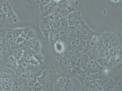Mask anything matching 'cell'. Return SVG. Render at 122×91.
Returning a JSON list of instances; mask_svg holds the SVG:
<instances>
[{"mask_svg": "<svg viewBox=\"0 0 122 91\" xmlns=\"http://www.w3.org/2000/svg\"><path fill=\"white\" fill-rule=\"evenodd\" d=\"M68 0L70 1L73 2V1H74L77 0Z\"/></svg>", "mask_w": 122, "mask_h": 91, "instance_id": "cell-51", "label": "cell"}, {"mask_svg": "<svg viewBox=\"0 0 122 91\" xmlns=\"http://www.w3.org/2000/svg\"><path fill=\"white\" fill-rule=\"evenodd\" d=\"M94 78L92 74H86V76L85 80L82 84V91H85L86 89L93 84L95 81Z\"/></svg>", "mask_w": 122, "mask_h": 91, "instance_id": "cell-20", "label": "cell"}, {"mask_svg": "<svg viewBox=\"0 0 122 91\" xmlns=\"http://www.w3.org/2000/svg\"><path fill=\"white\" fill-rule=\"evenodd\" d=\"M73 83L69 78L65 83L62 91H73Z\"/></svg>", "mask_w": 122, "mask_h": 91, "instance_id": "cell-39", "label": "cell"}, {"mask_svg": "<svg viewBox=\"0 0 122 91\" xmlns=\"http://www.w3.org/2000/svg\"><path fill=\"white\" fill-rule=\"evenodd\" d=\"M79 16L78 12L76 11H73L69 13L66 18L69 26H74Z\"/></svg>", "mask_w": 122, "mask_h": 91, "instance_id": "cell-18", "label": "cell"}, {"mask_svg": "<svg viewBox=\"0 0 122 91\" xmlns=\"http://www.w3.org/2000/svg\"><path fill=\"white\" fill-rule=\"evenodd\" d=\"M65 55L72 66H75L77 57L75 51L73 50H67L65 53Z\"/></svg>", "mask_w": 122, "mask_h": 91, "instance_id": "cell-19", "label": "cell"}, {"mask_svg": "<svg viewBox=\"0 0 122 91\" xmlns=\"http://www.w3.org/2000/svg\"><path fill=\"white\" fill-rule=\"evenodd\" d=\"M0 3L5 14L13 10V2L12 0H0Z\"/></svg>", "mask_w": 122, "mask_h": 91, "instance_id": "cell-22", "label": "cell"}, {"mask_svg": "<svg viewBox=\"0 0 122 91\" xmlns=\"http://www.w3.org/2000/svg\"><path fill=\"white\" fill-rule=\"evenodd\" d=\"M97 33L90 29L88 26L81 30H77V36L80 40H89Z\"/></svg>", "mask_w": 122, "mask_h": 91, "instance_id": "cell-8", "label": "cell"}, {"mask_svg": "<svg viewBox=\"0 0 122 91\" xmlns=\"http://www.w3.org/2000/svg\"><path fill=\"white\" fill-rule=\"evenodd\" d=\"M25 40V39L21 35L17 38H15V46L21 44Z\"/></svg>", "mask_w": 122, "mask_h": 91, "instance_id": "cell-45", "label": "cell"}, {"mask_svg": "<svg viewBox=\"0 0 122 91\" xmlns=\"http://www.w3.org/2000/svg\"><path fill=\"white\" fill-rule=\"evenodd\" d=\"M74 26L77 30H81L87 27L88 25L86 24L84 18L80 15Z\"/></svg>", "mask_w": 122, "mask_h": 91, "instance_id": "cell-27", "label": "cell"}, {"mask_svg": "<svg viewBox=\"0 0 122 91\" xmlns=\"http://www.w3.org/2000/svg\"><path fill=\"white\" fill-rule=\"evenodd\" d=\"M104 47L107 49L116 45L122 44L121 35L117 33H105L100 34Z\"/></svg>", "mask_w": 122, "mask_h": 91, "instance_id": "cell-2", "label": "cell"}, {"mask_svg": "<svg viewBox=\"0 0 122 91\" xmlns=\"http://www.w3.org/2000/svg\"><path fill=\"white\" fill-rule=\"evenodd\" d=\"M5 39L11 46L13 47H15L16 46L15 44V38L8 30L5 35Z\"/></svg>", "mask_w": 122, "mask_h": 91, "instance_id": "cell-30", "label": "cell"}, {"mask_svg": "<svg viewBox=\"0 0 122 91\" xmlns=\"http://www.w3.org/2000/svg\"><path fill=\"white\" fill-rule=\"evenodd\" d=\"M24 51L20 49L14 47L11 55L15 60L18 61L23 57Z\"/></svg>", "mask_w": 122, "mask_h": 91, "instance_id": "cell-28", "label": "cell"}, {"mask_svg": "<svg viewBox=\"0 0 122 91\" xmlns=\"http://www.w3.org/2000/svg\"><path fill=\"white\" fill-rule=\"evenodd\" d=\"M105 68L100 66L96 60L90 61L86 66L85 71L87 74L103 73Z\"/></svg>", "mask_w": 122, "mask_h": 91, "instance_id": "cell-6", "label": "cell"}, {"mask_svg": "<svg viewBox=\"0 0 122 91\" xmlns=\"http://www.w3.org/2000/svg\"><path fill=\"white\" fill-rule=\"evenodd\" d=\"M89 61L87 53H84L81 56L77 57L75 66L85 71Z\"/></svg>", "mask_w": 122, "mask_h": 91, "instance_id": "cell-11", "label": "cell"}, {"mask_svg": "<svg viewBox=\"0 0 122 91\" xmlns=\"http://www.w3.org/2000/svg\"><path fill=\"white\" fill-rule=\"evenodd\" d=\"M22 78L23 80L21 81L23 91H33L34 84L27 79Z\"/></svg>", "mask_w": 122, "mask_h": 91, "instance_id": "cell-26", "label": "cell"}, {"mask_svg": "<svg viewBox=\"0 0 122 91\" xmlns=\"http://www.w3.org/2000/svg\"><path fill=\"white\" fill-rule=\"evenodd\" d=\"M28 47L36 53L41 52V44L40 41L36 37L27 40Z\"/></svg>", "mask_w": 122, "mask_h": 91, "instance_id": "cell-12", "label": "cell"}, {"mask_svg": "<svg viewBox=\"0 0 122 91\" xmlns=\"http://www.w3.org/2000/svg\"><path fill=\"white\" fill-rule=\"evenodd\" d=\"M13 78L11 74L8 71L5 70L0 71V85Z\"/></svg>", "mask_w": 122, "mask_h": 91, "instance_id": "cell-21", "label": "cell"}, {"mask_svg": "<svg viewBox=\"0 0 122 91\" xmlns=\"http://www.w3.org/2000/svg\"><path fill=\"white\" fill-rule=\"evenodd\" d=\"M45 90H46L43 85L37 81L33 85V91H42Z\"/></svg>", "mask_w": 122, "mask_h": 91, "instance_id": "cell-42", "label": "cell"}, {"mask_svg": "<svg viewBox=\"0 0 122 91\" xmlns=\"http://www.w3.org/2000/svg\"><path fill=\"white\" fill-rule=\"evenodd\" d=\"M14 80L13 78L6 82L2 85H0V91H11Z\"/></svg>", "mask_w": 122, "mask_h": 91, "instance_id": "cell-29", "label": "cell"}, {"mask_svg": "<svg viewBox=\"0 0 122 91\" xmlns=\"http://www.w3.org/2000/svg\"><path fill=\"white\" fill-rule=\"evenodd\" d=\"M7 15V22L11 25H18L20 23L19 18L14 11L11 10Z\"/></svg>", "mask_w": 122, "mask_h": 91, "instance_id": "cell-17", "label": "cell"}, {"mask_svg": "<svg viewBox=\"0 0 122 91\" xmlns=\"http://www.w3.org/2000/svg\"><path fill=\"white\" fill-rule=\"evenodd\" d=\"M122 81H116L115 87L113 91H122Z\"/></svg>", "mask_w": 122, "mask_h": 91, "instance_id": "cell-43", "label": "cell"}, {"mask_svg": "<svg viewBox=\"0 0 122 91\" xmlns=\"http://www.w3.org/2000/svg\"><path fill=\"white\" fill-rule=\"evenodd\" d=\"M54 60L55 67L58 72L62 76L70 78L72 66L65 55L56 54Z\"/></svg>", "mask_w": 122, "mask_h": 91, "instance_id": "cell-1", "label": "cell"}, {"mask_svg": "<svg viewBox=\"0 0 122 91\" xmlns=\"http://www.w3.org/2000/svg\"><path fill=\"white\" fill-rule=\"evenodd\" d=\"M11 91H23L21 81L18 79L14 80Z\"/></svg>", "mask_w": 122, "mask_h": 91, "instance_id": "cell-34", "label": "cell"}, {"mask_svg": "<svg viewBox=\"0 0 122 91\" xmlns=\"http://www.w3.org/2000/svg\"><path fill=\"white\" fill-rule=\"evenodd\" d=\"M86 76V73L85 71L77 66H72L71 74V78L75 77L78 80L82 85Z\"/></svg>", "mask_w": 122, "mask_h": 91, "instance_id": "cell-7", "label": "cell"}, {"mask_svg": "<svg viewBox=\"0 0 122 91\" xmlns=\"http://www.w3.org/2000/svg\"><path fill=\"white\" fill-rule=\"evenodd\" d=\"M37 81L43 85L45 90L47 89L49 86V80L46 70L44 71L39 75L37 78Z\"/></svg>", "mask_w": 122, "mask_h": 91, "instance_id": "cell-13", "label": "cell"}, {"mask_svg": "<svg viewBox=\"0 0 122 91\" xmlns=\"http://www.w3.org/2000/svg\"><path fill=\"white\" fill-rule=\"evenodd\" d=\"M58 4V3L53 0L49 4L41 9H40L39 22L42 20L44 18L55 13L57 9Z\"/></svg>", "mask_w": 122, "mask_h": 91, "instance_id": "cell-3", "label": "cell"}, {"mask_svg": "<svg viewBox=\"0 0 122 91\" xmlns=\"http://www.w3.org/2000/svg\"><path fill=\"white\" fill-rule=\"evenodd\" d=\"M40 28L46 40L49 41L48 38L51 30L50 21L48 16L44 18L42 20L39 22Z\"/></svg>", "mask_w": 122, "mask_h": 91, "instance_id": "cell-5", "label": "cell"}, {"mask_svg": "<svg viewBox=\"0 0 122 91\" xmlns=\"http://www.w3.org/2000/svg\"><path fill=\"white\" fill-rule=\"evenodd\" d=\"M110 59L106 58L101 56H98L96 60V61L100 66L104 68H106Z\"/></svg>", "mask_w": 122, "mask_h": 91, "instance_id": "cell-32", "label": "cell"}, {"mask_svg": "<svg viewBox=\"0 0 122 91\" xmlns=\"http://www.w3.org/2000/svg\"><path fill=\"white\" fill-rule=\"evenodd\" d=\"M85 91H102L103 90L102 85L100 84L94 83L87 88Z\"/></svg>", "mask_w": 122, "mask_h": 91, "instance_id": "cell-35", "label": "cell"}, {"mask_svg": "<svg viewBox=\"0 0 122 91\" xmlns=\"http://www.w3.org/2000/svg\"><path fill=\"white\" fill-rule=\"evenodd\" d=\"M5 36L4 33L0 32V44L2 43L3 40L5 38Z\"/></svg>", "mask_w": 122, "mask_h": 91, "instance_id": "cell-47", "label": "cell"}, {"mask_svg": "<svg viewBox=\"0 0 122 91\" xmlns=\"http://www.w3.org/2000/svg\"><path fill=\"white\" fill-rule=\"evenodd\" d=\"M116 81L109 78L107 77L102 84L103 90L104 91H113Z\"/></svg>", "mask_w": 122, "mask_h": 91, "instance_id": "cell-16", "label": "cell"}, {"mask_svg": "<svg viewBox=\"0 0 122 91\" xmlns=\"http://www.w3.org/2000/svg\"><path fill=\"white\" fill-rule=\"evenodd\" d=\"M14 48L11 46L4 38L0 44V50L3 55V60L11 55Z\"/></svg>", "mask_w": 122, "mask_h": 91, "instance_id": "cell-9", "label": "cell"}, {"mask_svg": "<svg viewBox=\"0 0 122 91\" xmlns=\"http://www.w3.org/2000/svg\"><path fill=\"white\" fill-rule=\"evenodd\" d=\"M108 50L111 57L116 55L122 56V44L113 46Z\"/></svg>", "mask_w": 122, "mask_h": 91, "instance_id": "cell-24", "label": "cell"}, {"mask_svg": "<svg viewBox=\"0 0 122 91\" xmlns=\"http://www.w3.org/2000/svg\"><path fill=\"white\" fill-rule=\"evenodd\" d=\"M40 0H27L28 3L30 5L39 6Z\"/></svg>", "mask_w": 122, "mask_h": 91, "instance_id": "cell-46", "label": "cell"}, {"mask_svg": "<svg viewBox=\"0 0 122 91\" xmlns=\"http://www.w3.org/2000/svg\"><path fill=\"white\" fill-rule=\"evenodd\" d=\"M80 40L68 35L63 43H65L67 50H75L79 45Z\"/></svg>", "mask_w": 122, "mask_h": 91, "instance_id": "cell-10", "label": "cell"}, {"mask_svg": "<svg viewBox=\"0 0 122 91\" xmlns=\"http://www.w3.org/2000/svg\"><path fill=\"white\" fill-rule=\"evenodd\" d=\"M89 61L96 60L98 56V51L96 47L90 48L87 52Z\"/></svg>", "mask_w": 122, "mask_h": 91, "instance_id": "cell-25", "label": "cell"}, {"mask_svg": "<svg viewBox=\"0 0 122 91\" xmlns=\"http://www.w3.org/2000/svg\"><path fill=\"white\" fill-rule=\"evenodd\" d=\"M68 35L69 36L78 38L77 30L75 26H70L68 30Z\"/></svg>", "mask_w": 122, "mask_h": 91, "instance_id": "cell-40", "label": "cell"}, {"mask_svg": "<svg viewBox=\"0 0 122 91\" xmlns=\"http://www.w3.org/2000/svg\"><path fill=\"white\" fill-rule=\"evenodd\" d=\"M70 78L66 76L60 78L54 83L53 85V90L55 91H62L65 83Z\"/></svg>", "mask_w": 122, "mask_h": 91, "instance_id": "cell-14", "label": "cell"}, {"mask_svg": "<svg viewBox=\"0 0 122 91\" xmlns=\"http://www.w3.org/2000/svg\"><path fill=\"white\" fill-rule=\"evenodd\" d=\"M24 29V27L22 28H10L8 29L7 30L14 37L16 38L21 36Z\"/></svg>", "mask_w": 122, "mask_h": 91, "instance_id": "cell-31", "label": "cell"}, {"mask_svg": "<svg viewBox=\"0 0 122 91\" xmlns=\"http://www.w3.org/2000/svg\"><path fill=\"white\" fill-rule=\"evenodd\" d=\"M3 58L1 52L0 50V65L3 62Z\"/></svg>", "mask_w": 122, "mask_h": 91, "instance_id": "cell-48", "label": "cell"}, {"mask_svg": "<svg viewBox=\"0 0 122 91\" xmlns=\"http://www.w3.org/2000/svg\"><path fill=\"white\" fill-rule=\"evenodd\" d=\"M110 59L111 56L109 50L104 47L102 49L98 52V56Z\"/></svg>", "mask_w": 122, "mask_h": 91, "instance_id": "cell-37", "label": "cell"}, {"mask_svg": "<svg viewBox=\"0 0 122 91\" xmlns=\"http://www.w3.org/2000/svg\"><path fill=\"white\" fill-rule=\"evenodd\" d=\"M34 57L39 64L41 65H42L44 61V57L41 52H35L34 54Z\"/></svg>", "mask_w": 122, "mask_h": 91, "instance_id": "cell-41", "label": "cell"}, {"mask_svg": "<svg viewBox=\"0 0 122 91\" xmlns=\"http://www.w3.org/2000/svg\"><path fill=\"white\" fill-rule=\"evenodd\" d=\"M54 0V1L56 2V3H58V4L61 1L63 0Z\"/></svg>", "mask_w": 122, "mask_h": 91, "instance_id": "cell-50", "label": "cell"}, {"mask_svg": "<svg viewBox=\"0 0 122 91\" xmlns=\"http://www.w3.org/2000/svg\"><path fill=\"white\" fill-rule=\"evenodd\" d=\"M122 65V56L116 55L111 57L106 68L109 70L115 71L119 69Z\"/></svg>", "mask_w": 122, "mask_h": 91, "instance_id": "cell-4", "label": "cell"}, {"mask_svg": "<svg viewBox=\"0 0 122 91\" xmlns=\"http://www.w3.org/2000/svg\"><path fill=\"white\" fill-rule=\"evenodd\" d=\"M7 22V15L3 10L0 3V25L4 26Z\"/></svg>", "mask_w": 122, "mask_h": 91, "instance_id": "cell-33", "label": "cell"}, {"mask_svg": "<svg viewBox=\"0 0 122 91\" xmlns=\"http://www.w3.org/2000/svg\"><path fill=\"white\" fill-rule=\"evenodd\" d=\"M112 2L115 3H117L120 0H111Z\"/></svg>", "mask_w": 122, "mask_h": 91, "instance_id": "cell-49", "label": "cell"}, {"mask_svg": "<svg viewBox=\"0 0 122 91\" xmlns=\"http://www.w3.org/2000/svg\"><path fill=\"white\" fill-rule=\"evenodd\" d=\"M21 36L26 40L36 37V33L32 28L29 26L24 27Z\"/></svg>", "mask_w": 122, "mask_h": 91, "instance_id": "cell-15", "label": "cell"}, {"mask_svg": "<svg viewBox=\"0 0 122 91\" xmlns=\"http://www.w3.org/2000/svg\"><path fill=\"white\" fill-rule=\"evenodd\" d=\"M55 50L58 53L63 52L64 49V43L61 40H59L55 42Z\"/></svg>", "mask_w": 122, "mask_h": 91, "instance_id": "cell-36", "label": "cell"}, {"mask_svg": "<svg viewBox=\"0 0 122 91\" xmlns=\"http://www.w3.org/2000/svg\"><path fill=\"white\" fill-rule=\"evenodd\" d=\"M18 65L17 61L12 55L7 57V61L5 64V66L6 67L13 70L14 71H15Z\"/></svg>", "mask_w": 122, "mask_h": 91, "instance_id": "cell-23", "label": "cell"}, {"mask_svg": "<svg viewBox=\"0 0 122 91\" xmlns=\"http://www.w3.org/2000/svg\"><path fill=\"white\" fill-rule=\"evenodd\" d=\"M14 72L17 76H21L26 72V70L23 65L18 64Z\"/></svg>", "mask_w": 122, "mask_h": 91, "instance_id": "cell-38", "label": "cell"}, {"mask_svg": "<svg viewBox=\"0 0 122 91\" xmlns=\"http://www.w3.org/2000/svg\"><path fill=\"white\" fill-rule=\"evenodd\" d=\"M52 0H40L39 7L40 9H41Z\"/></svg>", "mask_w": 122, "mask_h": 91, "instance_id": "cell-44", "label": "cell"}]
</instances>
